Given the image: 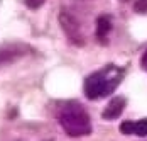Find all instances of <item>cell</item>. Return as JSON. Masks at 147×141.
Here are the masks:
<instances>
[{
  "instance_id": "4",
  "label": "cell",
  "mask_w": 147,
  "mask_h": 141,
  "mask_svg": "<svg viewBox=\"0 0 147 141\" xmlns=\"http://www.w3.org/2000/svg\"><path fill=\"white\" fill-rule=\"evenodd\" d=\"M29 51H30V48L27 44H19V42H12V44L2 46L0 48V66L12 63L17 58H22L24 55H27Z\"/></svg>"
},
{
  "instance_id": "9",
  "label": "cell",
  "mask_w": 147,
  "mask_h": 141,
  "mask_svg": "<svg viewBox=\"0 0 147 141\" xmlns=\"http://www.w3.org/2000/svg\"><path fill=\"white\" fill-rule=\"evenodd\" d=\"M24 2H26V5L29 9H39L46 3V0H24Z\"/></svg>"
},
{
  "instance_id": "6",
  "label": "cell",
  "mask_w": 147,
  "mask_h": 141,
  "mask_svg": "<svg viewBox=\"0 0 147 141\" xmlns=\"http://www.w3.org/2000/svg\"><path fill=\"white\" fill-rule=\"evenodd\" d=\"M120 131L123 134H135V136H146L147 134V117L140 121H125L120 124Z\"/></svg>"
},
{
  "instance_id": "10",
  "label": "cell",
  "mask_w": 147,
  "mask_h": 141,
  "mask_svg": "<svg viewBox=\"0 0 147 141\" xmlns=\"http://www.w3.org/2000/svg\"><path fill=\"white\" fill-rule=\"evenodd\" d=\"M140 68L147 71V49H146V53L142 55V58H140Z\"/></svg>"
},
{
  "instance_id": "3",
  "label": "cell",
  "mask_w": 147,
  "mask_h": 141,
  "mask_svg": "<svg viewBox=\"0 0 147 141\" xmlns=\"http://www.w3.org/2000/svg\"><path fill=\"white\" fill-rule=\"evenodd\" d=\"M59 24L64 31L66 38L69 39V42H73L76 46L85 44V36H83V31H81V24H80L78 17L69 9H63L59 12Z\"/></svg>"
},
{
  "instance_id": "1",
  "label": "cell",
  "mask_w": 147,
  "mask_h": 141,
  "mask_svg": "<svg viewBox=\"0 0 147 141\" xmlns=\"http://www.w3.org/2000/svg\"><path fill=\"white\" fill-rule=\"evenodd\" d=\"M123 70L117 65H107L102 70L91 73L85 80V95L88 99H102L110 95L123 80Z\"/></svg>"
},
{
  "instance_id": "5",
  "label": "cell",
  "mask_w": 147,
  "mask_h": 141,
  "mask_svg": "<svg viewBox=\"0 0 147 141\" xmlns=\"http://www.w3.org/2000/svg\"><path fill=\"white\" fill-rule=\"evenodd\" d=\"M125 104H127L125 97H122V95L113 97L108 102V105L105 107V111L102 112V117L105 121H113V119L120 117V114L123 112V109H125Z\"/></svg>"
},
{
  "instance_id": "11",
  "label": "cell",
  "mask_w": 147,
  "mask_h": 141,
  "mask_svg": "<svg viewBox=\"0 0 147 141\" xmlns=\"http://www.w3.org/2000/svg\"><path fill=\"white\" fill-rule=\"evenodd\" d=\"M118 2H122V3H127V2H130V0H118Z\"/></svg>"
},
{
  "instance_id": "7",
  "label": "cell",
  "mask_w": 147,
  "mask_h": 141,
  "mask_svg": "<svg viewBox=\"0 0 147 141\" xmlns=\"http://www.w3.org/2000/svg\"><path fill=\"white\" fill-rule=\"evenodd\" d=\"M112 29H113V26H112L110 15H100L98 21H96V39L102 44H107Z\"/></svg>"
},
{
  "instance_id": "8",
  "label": "cell",
  "mask_w": 147,
  "mask_h": 141,
  "mask_svg": "<svg viewBox=\"0 0 147 141\" xmlns=\"http://www.w3.org/2000/svg\"><path fill=\"white\" fill-rule=\"evenodd\" d=\"M134 9L137 14H147V0H137L134 3Z\"/></svg>"
},
{
  "instance_id": "2",
  "label": "cell",
  "mask_w": 147,
  "mask_h": 141,
  "mask_svg": "<svg viewBox=\"0 0 147 141\" xmlns=\"http://www.w3.org/2000/svg\"><path fill=\"white\" fill-rule=\"evenodd\" d=\"M58 123L68 136L80 138L91 133V121L85 107L78 102H66L58 109Z\"/></svg>"
}]
</instances>
